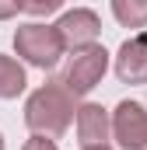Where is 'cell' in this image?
I'll list each match as a JSON object with an SVG mask.
<instances>
[{
    "instance_id": "1",
    "label": "cell",
    "mask_w": 147,
    "mask_h": 150,
    "mask_svg": "<svg viewBox=\"0 0 147 150\" xmlns=\"http://www.w3.org/2000/svg\"><path fill=\"white\" fill-rule=\"evenodd\" d=\"M77 98L63 87V80H46L42 87H35L25 101V126L32 129V136H63L70 129V122H77Z\"/></svg>"
},
{
    "instance_id": "2",
    "label": "cell",
    "mask_w": 147,
    "mask_h": 150,
    "mask_svg": "<svg viewBox=\"0 0 147 150\" xmlns=\"http://www.w3.org/2000/svg\"><path fill=\"white\" fill-rule=\"evenodd\" d=\"M14 52L28 63V67H39V70H53L60 63V56L67 52L63 45V35L56 25H42V21H28L14 32Z\"/></svg>"
},
{
    "instance_id": "3",
    "label": "cell",
    "mask_w": 147,
    "mask_h": 150,
    "mask_svg": "<svg viewBox=\"0 0 147 150\" xmlns=\"http://www.w3.org/2000/svg\"><path fill=\"white\" fill-rule=\"evenodd\" d=\"M109 70V52H105V45H88V49H81V52H70V59H67V67H63V87L70 91L74 98H84V94H91L98 84H102V77Z\"/></svg>"
},
{
    "instance_id": "4",
    "label": "cell",
    "mask_w": 147,
    "mask_h": 150,
    "mask_svg": "<svg viewBox=\"0 0 147 150\" xmlns=\"http://www.w3.org/2000/svg\"><path fill=\"white\" fill-rule=\"evenodd\" d=\"M112 140L123 150H147V108L140 101H119L112 112Z\"/></svg>"
},
{
    "instance_id": "5",
    "label": "cell",
    "mask_w": 147,
    "mask_h": 150,
    "mask_svg": "<svg viewBox=\"0 0 147 150\" xmlns=\"http://www.w3.org/2000/svg\"><path fill=\"white\" fill-rule=\"evenodd\" d=\"M60 35H63V45L70 52H81L88 45H98V32H102V21L91 7H74V11H63V18L56 21Z\"/></svg>"
},
{
    "instance_id": "6",
    "label": "cell",
    "mask_w": 147,
    "mask_h": 150,
    "mask_svg": "<svg viewBox=\"0 0 147 150\" xmlns=\"http://www.w3.org/2000/svg\"><path fill=\"white\" fill-rule=\"evenodd\" d=\"M116 77L123 84H147V32L126 38L116 52Z\"/></svg>"
},
{
    "instance_id": "7",
    "label": "cell",
    "mask_w": 147,
    "mask_h": 150,
    "mask_svg": "<svg viewBox=\"0 0 147 150\" xmlns=\"http://www.w3.org/2000/svg\"><path fill=\"white\" fill-rule=\"evenodd\" d=\"M112 136V115L95 105V101H84L81 112H77V140L81 147H105V140Z\"/></svg>"
},
{
    "instance_id": "8",
    "label": "cell",
    "mask_w": 147,
    "mask_h": 150,
    "mask_svg": "<svg viewBox=\"0 0 147 150\" xmlns=\"http://www.w3.org/2000/svg\"><path fill=\"white\" fill-rule=\"evenodd\" d=\"M28 77H25V67L14 59V56H4L0 52V101H11L25 91Z\"/></svg>"
},
{
    "instance_id": "9",
    "label": "cell",
    "mask_w": 147,
    "mask_h": 150,
    "mask_svg": "<svg viewBox=\"0 0 147 150\" xmlns=\"http://www.w3.org/2000/svg\"><path fill=\"white\" fill-rule=\"evenodd\" d=\"M112 14L123 28H147V0H112Z\"/></svg>"
},
{
    "instance_id": "10",
    "label": "cell",
    "mask_w": 147,
    "mask_h": 150,
    "mask_svg": "<svg viewBox=\"0 0 147 150\" xmlns=\"http://www.w3.org/2000/svg\"><path fill=\"white\" fill-rule=\"evenodd\" d=\"M60 11V0H28L21 4V14H53Z\"/></svg>"
},
{
    "instance_id": "11",
    "label": "cell",
    "mask_w": 147,
    "mask_h": 150,
    "mask_svg": "<svg viewBox=\"0 0 147 150\" xmlns=\"http://www.w3.org/2000/svg\"><path fill=\"white\" fill-rule=\"evenodd\" d=\"M21 150H60V147H56V140H49V136H28Z\"/></svg>"
},
{
    "instance_id": "12",
    "label": "cell",
    "mask_w": 147,
    "mask_h": 150,
    "mask_svg": "<svg viewBox=\"0 0 147 150\" xmlns=\"http://www.w3.org/2000/svg\"><path fill=\"white\" fill-rule=\"evenodd\" d=\"M14 14H21V0H7V4H0V21H7V18H14Z\"/></svg>"
},
{
    "instance_id": "13",
    "label": "cell",
    "mask_w": 147,
    "mask_h": 150,
    "mask_svg": "<svg viewBox=\"0 0 147 150\" xmlns=\"http://www.w3.org/2000/svg\"><path fill=\"white\" fill-rule=\"evenodd\" d=\"M88 150H112V147H109V143H105V147H88Z\"/></svg>"
},
{
    "instance_id": "14",
    "label": "cell",
    "mask_w": 147,
    "mask_h": 150,
    "mask_svg": "<svg viewBox=\"0 0 147 150\" xmlns=\"http://www.w3.org/2000/svg\"><path fill=\"white\" fill-rule=\"evenodd\" d=\"M0 150H4V133H0Z\"/></svg>"
}]
</instances>
